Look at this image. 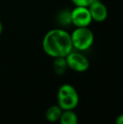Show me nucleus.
Returning <instances> with one entry per match:
<instances>
[{
	"mask_svg": "<svg viewBox=\"0 0 123 124\" xmlns=\"http://www.w3.org/2000/svg\"><path fill=\"white\" fill-rule=\"evenodd\" d=\"M93 21L104 22L108 17V9L106 6L100 0H94L89 7Z\"/></svg>",
	"mask_w": 123,
	"mask_h": 124,
	"instance_id": "423d86ee",
	"label": "nucleus"
},
{
	"mask_svg": "<svg viewBox=\"0 0 123 124\" xmlns=\"http://www.w3.org/2000/svg\"><path fill=\"white\" fill-rule=\"evenodd\" d=\"M67 67L71 70L78 73L85 72L89 68V61L80 52H73V50L66 57Z\"/></svg>",
	"mask_w": 123,
	"mask_h": 124,
	"instance_id": "20e7f679",
	"label": "nucleus"
},
{
	"mask_svg": "<svg viewBox=\"0 0 123 124\" xmlns=\"http://www.w3.org/2000/svg\"><path fill=\"white\" fill-rule=\"evenodd\" d=\"M70 35L72 47L79 52L89 50L94 41V33L89 27H76Z\"/></svg>",
	"mask_w": 123,
	"mask_h": 124,
	"instance_id": "7ed1b4c3",
	"label": "nucleus"
},
{
	"mask_svg": "<svg viewBox=\"0 0 123 124\" xmlns=\"http://www.w3.org/2000/svg\"><path fill=\"white\" fill-rule=\"evenodd\" d=\"M59 124H78L79 117L73 110L63 111L59 119Z\"/></svg>",
	"mask_w": 123,
	"mask_h": 124,
	"instance_id": "6e6552de",
	"label": "nucleus"
},
{
	"mask_svg": "<svg viewBox=\"0 0 123 124\" xmlns=\"http://www.w3.org/2000/svg\"><path fill=\"white\" fill-rule=\"evenodd\" d=\"M79 102L78 91L70 84H63L58 92V105L63 111L74 110Z\"/></svg>",
	"mask_w": 123,
	"mask_h": 124,
	"instance_id": "f03ea898",
	"label": "nucleus"
},
{
	"mask_svg": "<svg viewBox=\"0 0 123 124\" xmlns=\"http://www.w3.org/2000/svg\"><path fill=\"white\" fill-rule=\"evenodd\" d=\"M2 31H3V25H2V22L0 21V35L2 34Z\"/></svg>",
	"mask_w": 123,
	"mask_h": 124,
	"instance_id": "ddd939ff",
	"label": "nucleus"
},
{
	"mask_svg": "<svg viewBox=\"0 0 123 124\" xmlns=\"http://www.w3.org/2000/svg\"><path fill=\"white\" fill-rule=\"evenodd\" d=\"M42 48L46 55L53 58L66 57L73 50L70 33L59 28L51 30L43 37Z\"/></svg>",
	"mask_w": 123,
	"mask_h": 124,
	"instance_id": "f257e3e1",
	"label": "nucleus"
},
{
	"mask_svg": "<svg viewBox=\"0 0 123 124\" xmlns=\"http://www.w3.org/2000/svg\"><path fill=\"white\" fill-rule=\"evenodd\" d=\"M92 21L88 7L75 6L71 10V22L75 27H89Z\"/></svg>",
	"mask_w": 123,
	"mask_h": 124,
	"instance_id": "39448f33",
	"label": "nucleus"
},
{
	"mask_svg": "<svg viewBox=\"0 0 123 124\" xmlns=\"http://www.w3.org/2000/svg\"><path fill=\"white\" fill-rule=\"evenodd\" d=\"M63 110L58 105H53L47 108L46 111V119L50 123H56L58 122L62 116Z\"/></svg>",
	"mask_w": 123,
	"mask_h": 124,
	"instance_id": "0eeeda50",
	"label": "nucleus"
},
{
	"mask_svg": "<svg viewBox=\"0 0 123 124\" xmlns=\"http://www.w3.org/2000/svg\"><path fill=\"white\" fill-rule=\"evenodd\" d=\"M116 124H123V114H121L116 118Z\"/></svg>",
	"mask_w": 123,
	"mask_h": 124,
	"instance_id": "f8f14e48",
	"label": "nucleus"
},
{
	"mask_svg": "<svg viewBox=\"0 0 123 124\" xmlns=\"http://www.w3.org/2000/svg\"><path fill=\"white\" fill-rule=\"evenodd\" d=\"M67 67L66 57H56L53 62V70L57 75H63L66 73Z\"/></svg>",
	"mask_w": 123,
	"mask_h": 124,
	"instance_id": "1a4fd4ad",
	"label": "nucleus"
},
{
	"mask_svg": "<svg viewBox=\"0 0 123 124\" xmlns=\"http://www.w3.org/2000/svg\"><path fill=\"white\" fill-rule=\"evenodd\" d=\"M58 22L61 24V25H68L72 24L71 22V11L69 10H62L58 16Z\"/></svg>",
	"mask_w": 123,
	"mask_h": 124,
	"instance_id": "9d476101",
	"label": "nucleus"
},
{
	"mask_svg": "<svg viewBox=\"0 0 123 124\" xmlns=\"http://www.w3.org/2000/svg\"><path fill=\"white\" fill-rule=\"evenodd\" d=\"M71 1L75 6L89 7L92 3L94 0H71Z\"/></svg>",
	"mask_w": 123,
	"mask_h": 124,
	"instance_id": "9b49d317",
	"label": "nucleus"
}]
</instances>
